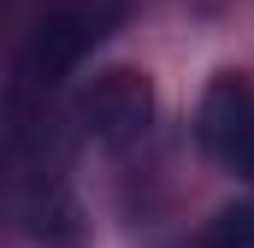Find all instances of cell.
Listing matches in <instances>:
<instances>
[{"label":"cell","mask_w":254,"mask_h":248,"mask_svg":"<svg viewBox=\"0 0 254 248\" xmlns=\"http://www.w3.org/2000/svg\"><path fill=\"white\" fill-rule=\"evenodd\" d=\"M195 142H201V154L219 172L254 184V77L219 71L201 89V101H195Z\"/></svg>","instance_id":"3957f363"},{"label":"cell","mask_w":254,"mask_h":248,"mask_svg":"<svg viewBox=\"0 0 254 248\" xmlns=\"http://www.w3.org/2000/svg\"><path fill=\"white\" fill-rule=\"evenodd\" d=\"M190 248H254V201H231V207H219V213L195 231Z\"/></svg>","instance_id":"277c9868"},{"label":"cell","mask_w":254,"mask_h":248,"mask_svg":"<svg viewBox=\"0 0 254 248\" xmlns=\"http://www.w3.org/2000/svg\"><path fill=\"white\" fill-rule=\"evenodd\" d=\"M119 24V0H65L54 6L30 42L18 48L12 83H6V119L12 124H36L54 113V101L65 95V83L83 71V60L113 36Z\"/></svg>","instance_id":"6da1fadb"},{"label":"cell","mask_w":254,"mask_h":248,"mask_svg":"<svg viewBox=\"0 0 254 248\" xmlns=\"http://www.w3.org/2000/svg\"><path fill=\"white\" fill-rule=\"evenodd\" d=\"M71 130L95 148H136L154 124V83L142 71H101L65 107Z\"/></svg>","instance_id":"7a4b0ae2"}]
</instances>
